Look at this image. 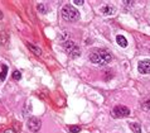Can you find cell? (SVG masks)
I'll list each match as a JSON object with an SVG mask.
<instances>
[{
    "instance_id": "cell-10",
    "label": "cell",
    "mask_w": 150,
    "mask_h": 133,
    "mask_svg": "<svg viewBox=\"0 0 150 133\" xmlns=\"http://www.w3.org/2000/svg\"><path fill=\"white\" fill-rule=\"evenodd\" d=\"M130 128L134 131V133H141V127L139 123H130Z\"/></svg>"
},
{
    "instance_id": "cell-13",
    "label": "cell",
    "mask_w": 150,
    "mask_h": 133,
    "mask_svg": "<svg viewBox=\"0 0 150 133\" xmlns=\"http://www.w3.org/2000/svg\"><path fill=\"white\" fill-rule=\"evenodd\" d=\"M68 131L71 133H78L81 131V127H78V126H68Z\"/></svg>"
},
{
    "instance_id": "cell-2",
    "label": "cell",
    "mask_w": 150,
    "mask_h": 133,
    "mask_svg": "<svg viewBox=\"0 0 150 133\" xmlns=\"http://www.w3.org/2000/svg\"><path fill=\"white\" fill-rule=\"evenodd\" d=\"M62 16H63L64 20H67V22H76V20L80 18V11H78L76 8H73L72 5H67L63 6V9H62Z\"/></svg>"
},
{
    "instance_id": "cell-16",
    "label": "cell",
    "mask_w": 150,
    "mask_h": 133,
    "mask_svg": "<svg viewBox=\"0 0 150 133\" xmlns=\"http://www.w3.org/2000/svg\"><path fill=\"white\" fill-rule=\"evenodd\" d=\"M74 4H76V5H82V4L83 3H85V1H83V0H74V1H73Z\"/></svg>"
},
{
    "instance_id": "cell-5",
    "label": "cell",
    "mask_w": 150,
    "mask_h": 133,
    "mask_svg": "<svg viewBox=\"0 0 150 133\" xmlns=\"http://www.w3.org/2000/svg\"><path fill=\"white\" fill-rule=\"evenodd\" d=\"M28 128L30 129L32 132H38L40 129V126H42V122H40V119L38 118H35V117H33L28 120Z\"/></svg>"
},
{
    "instance_id": "cell-15",
    "label": "cell",
    "mask_w": 150,
    "mask_h": 133,
    "mask_svg": "<svg viewBox=\"0 0 150 133\" xmlns=\"http://www.w3.org/2000/svg\"><path fill=\"white\" fill-rule=\"evenodd\" d=\"M13 77L15 79V80H20V79H22V74H20L19 71H14L13 72Z\"/></svg>"
},
{
    "instance_id": "cell-17",
    "label": "cell",
    "mask_w": 150,
    "mask_h": 133,
    "mask_svg": "<svg viewBox=\"0 0 150 133\" xmlns=\"http://www.w3.org/2000/svg\"><path fill=\"white\" fill-rule=\"evenodd\" d=\"M4 133H15V131H13V129H5V132Z\"/></svg>"
},
{
    "instance_id": "cell-11",
    "label": "cell",
    "mask_w": 150,
    "mask_h": 133,
    "mask_svg": "<svg viewBox=\"0 0 150 133\" xmlns=\"http://www.w3.org/2000/svg\"><path fill=\"white\" fill-rule=\"evenodd\" d=\"M6 74H8V66H6V65H4L3 67H1V74H0V80H1V81L5 80Z\"/></svg>"
},
{
    "instance_id": "cell-4",
    "label": "cell",
    "mask_w": 150,
    "mask_h": 133,
    "mask_svg": "<svg viewBox=\"0 0 150 133\" xmlns=\"http://www.w3.org/2000/svg\"><path fill=\"white\" fill-rule=\"evenodd\" d=\"M112 115L116 118H122V117H129L130 115V109L125 105H117L112 109Z\"/></svg>"
},
{
    "instance_id": "cell-19",
    "label": "cell",
    "mask_w": 150,
    "mask_h": 133,
    "mask_svg": "<svg viewBox=\"0 0 150 133\" xmlns=\"http://www.w3.org/2000/svg\"><path fill=\"white\" fill-rule=\"evenodd\" d=\"M1 19H3V13L0 11V20H1Z\"/></svg>"
},
{
    "instance_id": "cell-7",
    "label": "cell",
    "mask_w": 150,
    "mask_h": 133,
    "mask_svg": "<svg viewBox=\"0 0 150 133\" xmlns=\"http://www.w3.org/2000/svg\"><path fill=\"white\" fill-rule=\"evenodd\" d=\"M101 11L105 15H111V14H114V11H115V9L112 6H110V5H103L102 8H101Z\"/></svg>"
},
{
    "instance_id": "cell-3",
    "label": "cell",
    "mask_w": 150,
    "mask_h": 133,
    "mask_svg": "<svg viewBox=\"0 0 150 133\" xmlns=\"http://www.w3.org/2000/svg\"><path fill=\"white\" fill-rule=\"evenodd\" d=\"M63 48L72 59H77V57L81 55V51H80V48H78V46L74 42H72V41H67V42L63 44Z\"/></svg>"
},
{
    "instance_id": "cell-14",
    "label": "cell",
    "mask_w": 150,
    "mask_h": 133,
    "mask_svg": "<svg viewBox=\"0 0 150 133\" xmlns=\"http://www.w3.org/2000/svg\"><path fill=\"white\" fill-rule=\"evenodd\" d=\"M38 11H40V13H43V14H45L48 11V9H47V6L44 5V4H38Z\"/></svg>"
},
{
    "instance_id": "cell-8",
    "label": "cell",
    "mask_w": 150,
    "mask_h": 133,
    "mask_svg": "<svg viewBox=\"0 0 150 133\" xmlns=\"http://www.w3.org/2000/svg\"><path fill=\"white\" fill-rule=\"evenodd\" d=\"M116 42H117L119 46H121V47H126L127 46V41L125 38L124 36H117L116 37Z\"/></svg>"
},
{
    "instance_id": "cell-18",
    "label": "cell",
    "mask_w": 150,
    "mask_h": 133,
    "mask_svg": "<svg viewBox=\"0 0 150 133\" xmlns=\"http://www.w3.org/2000/svg\"><path fill=\"white\" fill-rule=\"evenodd\" d=\"M125 4H126V5H132V4H134V1H124Z\"/></svg>"
},
{
    "instance_id": "cell-12",
    "label": "cell",
    "mask_w": 150,
    "mask_h": 133,
    "mask_svg": "<svg viewBox=\"0 0 150 133\" xmlns=\"http://www.w3.org/2000/svg\"><path fill=\"white\" fill-rule=\"evenodd\" d=\"M8 38H9V36H8L5 32H1V33H0V44H5L6 41H8Z\"/></svg>"
},
{
    "instance_id": "cell-6",
    "label": "cell",
    "mask_w": 150,
    "mask_h": 133,
    "mask_svg": "<svg viewBox=\"0 0 150 133\" xmlns=\"http://www.w3.org/2000/svg\"><path fill=\"white\" fill-rule=\"evenodd\" d=\"M137 70L140 74H150V60H144L137 64Z\"/></svg>"
},
{
    "instance_id": "cell-9",
    "label": "cell",
    "mask_w": 150,
    "mask_h": 133,
    "mask_svg": "<svg viewBox=\"0 0 150 133\" xmlns=\"http://www.w3.org/2000/svg\"><path fill=\"white\" fill-rule=\"evenodd\" d=\"M27 46H28V48L30 49V51H32L33 53H35L37 56H40V55H42V51H40V48H38V47H37V46L32 44V43H28Z\"/></svg>"
},
{
    "instance_id": "cell-1",
    "label": "cell",
    "mask_w": 150,
    "mask_h": 133,
    "mask_svg": "<svg viewBox=\"0 0 150 133\" xmlns=\"http://www.w3.org/2000/svg\"><path fill=\"white\" fill-rule=\"evenodd\" d=\"M112 60L111 55L105 49H100V51H95L92 53H90V61L95 65L98 66H105L107 64H110Z\"/></svg>"
}]
</instances>
